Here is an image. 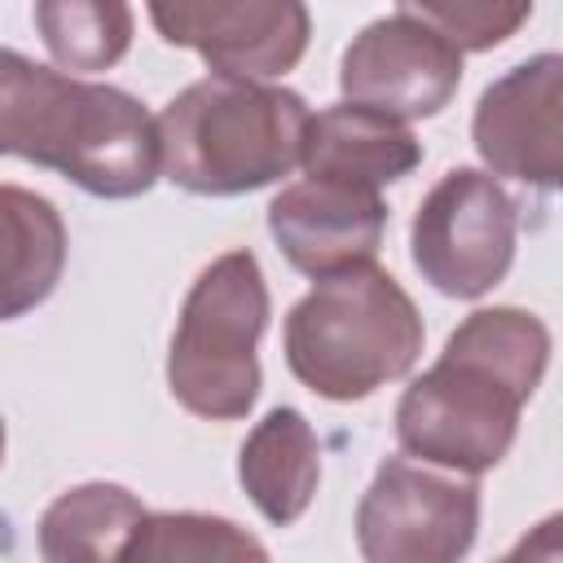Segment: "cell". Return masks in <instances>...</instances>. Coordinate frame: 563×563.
Here are the masks:
<instances>
[{
    "instance_id": "3",
    "label": "cell",
    "mask_w": 563,
    "mask_h": 563,
    "mask_svg": "<svg viewBox=\"0 0 563 563\" xmlns=\"http://www.w3.org/2000/svg\"><path fill=\"white\" fill-rule=\"evenodd\" d=\"M308 101L295 88L207 75L180 88L158 128V172L198 198L264 189L299 167Z\"/></svg>"
},
{
    "instance_id": "2",
    "label": "cell",
    "mask_w": 563,
    "mask_h": 563,
    "mask_svg": "<svg viewBox=\"0 0 563 563\" xmlns=\"http://www.w3.org/2000/svg\"><path fill=\"white\" fill-rule=\"evenodd\" d=\"M0 154L53 167L114 202L158 180V128L132 92L75 79L18 48H0Z\"/></svg>"
},
{
    "instance_id": "5",
    "label": "cell",
    "mask_w": 563,
    "mask_h": 563,
    "mask_svg": "<svg viewBox=\"0 0 563 563\" xmlns=\"http://www.w3.org/2000/svg\"><path fill=\"white\" fill-rule=\"evenodd\" d=\"M268 325V282L255 251L211 260L176 317L167 387L180 409L207 422H238L260 400V334Z\"/></svg>"
},
{
    "instance_id": "4",
    "label": "cell",
    "mask_w": 563,
    "mask_h": 563,
    "mask_svg": "<svg viewBox=\"0 0 563 563\" xmlns=\"http://www.w3.org/2000/svg\"><path fill=\"white\" fill-rule=\"evenodd\" d=\"M422 312L405 286L378 264H356L321 277L286 312L282 352L308 391L352 405L405 378L422 356Z\"/></svg>"
},
{
    "instance_id": "15",
    "label": "cell",
    "mask_w": 563,
    "mask_h": 563,
    "mask_svg": "<svg viewBox=\"0 0 563 563\" xmlns=\"http://www.w3.org/2000/svg\"><path fill=\"white\" fill-rule=\"evenodd\" d=\"M145 506L132 488L110 479H88L48 501L35 528L44 563H119Z\"/></svg>"
},
{
    "instance_id": "10",
    "label": "cell",
    "mask_w": 563,
    "mask_h": 563,
    "mask_svg": "<svg viewBox=\"0 0 563 563\" xmlns=\"http://www.w3.org/2000/svg\"><path fill=\"white\" fill-rule=\"evenodd\" d=\"M471 141L488 176L554 189L563 176V57L537 53L493 79L475 101Z\"/></svg>"
},
{
    "instance_id": "14",
    "label": "cell",
    "mask_w": 563,
    "mask_h": 563,
    "mask_svg": "<svg viewBox=\"0 0 563 563\" xmlns=\"http://www.w3.org/2000/svg\"><path fill=\"white\" fill-rule=\"evenodd\" d=\"M62 211L22 185H0V321L35 312L66 273Z\"/></svg>"
},
{
    "instance_id": "11",
    "label": "cell",
    "mask_w": 563,
    "mask_h": 563,
    "mask_svg": "<svg viewBox=\"0 0 563 563\" xmlns=\"http://www.w3.org/2000/svg\"><path fill=\"white\" fill-rule=\"evenodd\" d=\"M268 233L290 268L321 282L343 268L374 264L387 233V207L374 189L308 176L268 202Z\"/></svg>"
},
{
    "instance_id": "20",
    "label": "cell",
    "mask_w": 563,
    "mask_h": 563,
    "mask_svg": "<svg viewBox=\"0 0 563 563\" xmlns=\"http://www.w3.org/2000/svg\"><path fill=\"white\" fill-rule=\"evenodd\" d=\"M0 462H4V418H0Z\"/></svg>"
},
{
    "instance_id": "8",
    "label": "cell",
    "mask_w": 563,
    "mask_h": 563,
    "mask_svg": "<svg viewBox=\"0 0 563 563\" xmlns=\"http://www.w3.org/2000/svg\"><path fill=\"white\" fill-rule=\"evenodd\" d=\"M462 84V53L413 18L405 4L352 35L339 62V92L347 106L409 123L440 114Z\"/></svg>"
},
{
    "instance_id": "13",
    "label": "cell",
    "mask_w": 563,
    "mask_h": 563,
    "mask_svg": "<svg viewBox=\"0 0 563 563\" xmlns=\"http://www.w3.org/2000/svg\"><path fill=\"white\" fill-rule=\"evenodd\" d=\"M238 479L273 528L303 519L321 484V440L312 422L290 405L268 409L238 449Z\"/></svg>"
},
{
    "instance_id": "1",
    "label": "cell",
    "mask_w": 563,
    "mask_h": 563,
    "mask_svg": "<svg viewBox=\"0 0 563 563\" xmlns=\"http://www.w3.org/2000/svg\"><path fill=\"white\" fill-rule=\"evenodd\" d=\"M550 365V330L528 308H475L396 400V444L453 475L493 471Z\"/></svg>"
},
{
    "instance_id": "17",
    "label": "cell",
    "mask_w": 563,
    "mask_h": 563,
    "mask_svg": "<svg viewBox=\"0 0 563 563\" xmlns=\"http://www.w3.org/2000/svg\"><path fill=\"white\" fill-rule=\"evenodd\" d=\"M35 26L66 70H110L132 44V9L123 0H40Z\"/></svg>"
},
{
    "instance_id": "9",
    "label": "cell",
    "mask_w": 563,
    "mask_h": 563,
    "mask_svg": "<svg viewBox=\"0 0 563 563\" xmlns=\"http://www.w3.org/2000/svg\"><path fill=\"white\" fill-rule=\"evenodd\" d=\"M150 22L167 44L194 48L211 75L251 84L295 70L312 35L299 0H154Z\"/></svg>"
},
{
    "instance_id": "19",
    "label": "cell",
    "mask_w": 563,
    "mask_h": 563,
    "mask_svg": "<svg viewBox=\"0 0 563 563\" xmlns=\"http://www.w3.org/2000/svg\"><path fill=\"white\" fill-rule=\"evenodd\" d=\"M497 563H563V519L545 515L537 528H528L510 554H501Z\"/></svg>"
},
{
    "instance_id": "12",
    "label": "cell",
    "mask_w": 563,
    "mask_h": 563,
    "mask_svg": "<svg viewBox=\"0 0 563 563\" xmlns=\"http://www.w3.org/2000/svg\"><path fill=\"white\" fill-rule=\"evenodd\" d=\"M418 163H422V141L405 123L347 101L325 106L308 119L303 154H299V167L308 176L374 189V194L383 185L405 180Z\"/></svg>"
},
{
    "instance_id": "7",
    "label": "cell",
    "mask_w": 563,
    "mask_h": 563,
    "mask_svg": "<svg viewBox=\"0 0 563 563\" xmlns=\"http://www.w3.org/2000/svg\"><path fill=\"white\" fill-rule=\"evenodd\" d=\"M352 528L365 563H462L479 537V484L387 457L361 493Z\"/></svg>"
},
{
    "instance_id": "18",
    "label": "cell",
    "mask_w": 563,
    "mask_h": 563,
    "mask_svg": "<svg viewBox=\"0 0 563 563\" xmlns=\"http://www.w3.org/2000/svg\"><path fill=\"white\" fill-rule=\"evenodd\" d=\"M413 18L440 31L457 53H484L506 44L528 18L532 4H501V0H405Z\"/></svg>"
},
{
    "instance_id": "16",
    "label": "cell",
    "mask_w": 563,
    "mask_h": 563,
    "mask_svg": "<svg viewBox=\"0 0 563 563\" xmlns=\"http://www.w3.org/2000/svg\"><path fill=\"white\" fill-rule=\"evenodd\" d=\"M119 563H273L264 541L224 515L145 510Z\"/></svg>"
},
{
    "instance_id": "6",
    "label": "cell",
    "mask_w": 563,
    "mask_h": 563,
    "mask_svg": "<svg viewBox=\"0 0 563 563\" xmlns=\"http://www.w3.org/2000/svg\"><path fill=\"white\" fill-rule=\"evenodd\" d=\"M519 202L484 167H449L418 202L409 255L422 282L449 299L488 295L515 264Z\"/></svg>"
}]
</instances>
